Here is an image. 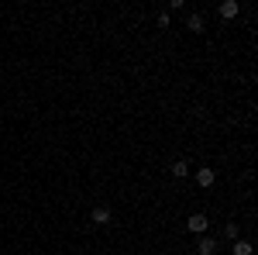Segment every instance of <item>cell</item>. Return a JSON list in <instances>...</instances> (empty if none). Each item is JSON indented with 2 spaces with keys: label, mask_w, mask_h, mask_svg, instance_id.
I'll use <instances>...</instances> for the list:
<instances>
[{
  "label": "cell",
  "mask_w": 258,
  "mask_h": 255,
  "mask_svg": "<svg viewBox=\"0 0 258 255\" xmlns=\"http://www.w3.org/2000/svg\"><path fill=\"white\" fill-rule=\"evenodd\" d=\"M186 228H189L193 235H207V228H210V217H207V214H193L189 221H186Z\"/></svg>",
  "instance_id": "obj_1"
},
{
  "label": "cell",
  "mask_w": 258,
  "mask_h": 255,
  "mask_svg": "<svg viewBox=\"0 0 258 255\" xmlns=\"http://www.w3.org/2000/svg\"><path fill=\"white\" fill-rule=\"evenodd\" d=\"M197 183L203 186V190H210V186L217 183V173H214L210 166H203V169H197Z\"/></svg>",
  "instance_id": "obj_2"
},
{
  "label": "cell",
  "mask_w": 258,
  "mask_h": 255,
  "mask_svg": "<svg viewBox=\"0 0 258 255\" xmlns=\"http://www.w3.org/2000/svg\"><path fill=\"white\" fill-rule=\"evenodd\" d=\"M90 221H93L97 228L110 224V207H103V203H100V207H93V211H90Z\"/></svg>",
  "instance_id": "obj_3"
},
{
  "label": "cell",
  "mask_w": 258,
  "mask_h": 255,
  "mask_svg": "<svg viewBox=\"0 0 258 255\" xmlns=\"http://www.w3.org/2000/svg\"><path fill=\"white\" fill-rule=\"evenodd\" d=\"M214 252H217V238L203 235V238H200V245H197V255H214Z\"/></svg>",
  "instance_id": "obj_4"
},
{
  "label": "cell",
  "mask_w": 258,
  "mask_h": 255,
  "mask_svg": "<svg viewBox=\"0 0 258 255\" xmlns=\"http://www.w3.org/2000/svg\"><path fill=\"white\" fill-rule=\"evenodd\" d=\"M186 28H189V31H193V35H200V31H203V28H207V18H203V14H189V18H186Z\"/></svg>",
  "instance_id": "obj_5"
},
{
  "label": "cell",
  "mask_w": 258,
  "mask_h": 255,
  "mask_svg": "<svg viewBox=\"0 0 258 255\" xmlns=\"http://www.w3.org/2000/svg\"><path fill=\"white\" fill-rule=\"evenodd\" d=\"M238 11H241V4L238 0H224V4H220V18H238Z\"/></svg>",
  "instance_id": "obj_6"
},
{
  "label": "cell",
  "mask_w": 258,
  "mask_h": 255,
  "mask_svg": "<svg viewBox=\"0 0 258 255\" xmlns=\"http://www.w3.org/2000/svg\"><path fill=\"white\" fill-rule=\"evenodd\" d=\"M231 252H234V255H255V245H251V241H244V238H238V241L231 245Z\"/></svg>",
  "instance_id": "obj_7"
},
{
  "label": "cell",
  "mask_w": 258,
  "mask_h": 255,
  "mask_svg": "<svg viewBox=\"0 0 258 255\" xmlns=\"http://www.w3.org/2000/svg\"><path fill=\"white\" fill-rule=\"evenodd\" d=\"M186 173H189V162H186V159L172 162V176H176V179H186Z\"/></svg>",
  "instance_id": "obj_8"
},
{
  "label": "cell",
  "mask_w": 258,
  "mask_h": 255,
  "mask_svg": "<svg viewBox=\"0 0 258 255\" xmlns=\"http://www.w3.org/2000/svg\"><path fill=\"white\" fill-rule=\"evenodd\" d=\"M224 235L231 238V241H238V224H234V221H227V224H224Z\"/></svg>",
  "instance_id": "obj_9"
}]
</instances>
